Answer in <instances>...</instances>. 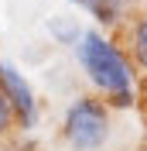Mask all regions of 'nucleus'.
I'll use <instances>...</instances> for the list:
<instances>
[{
	"mask_svg": "<svg viewBox=\"0 0 147 151\" xmlns=\"http://www.w3.org/2000/svg\"><path fill=\"white\" fill-rule=\"evenodd\" d=\"M51 31H55L58 41H65V45H75V41H79V35H82L72 21H51Z\"/></svg>",
	"mask_w": 147,
	"mask_h": 151,
	"instance_id": "7",
	"label": "nucleus"
},
{
	"mask_svg": "<svg viewBox=\"0 0 147 151\" xmlns=\"http://www.w3.org/2000/svg\"><path fill=\"white\" fill-rule=\"evenodd\" d=\"M0 89H4V96L10 100V106H14L17 127H24V131L34 127V120H38V96L28 86V79H24L14 65H7V62H0Z\"/></svg>",
	"mask_w": 147,
	"mask_h": 151,
	"instance_id": "3",
	"label": "nucleus"
},
{
	"mask_svg": "<svg viewBox=\"0 0 147 151\" xmlns=\"http://www.w3.org/2000/svg\"><path fill=\"white\" fill-rule=\"evenodd\" d=\"M14 127H17V120H14V106H10V100L4 96V89H0V141H4Z\"/></svg>",
	"mask_w": 147,
	"mask_h": 151,
	"instance_id": "6",
	"label": "nucleus"
},
{
	"mask_svg": "<svg viewBox=\"0 0 147 151\" xmlns=\"http://www.w3.org/2000/svg\"><path fill=\"white\" fill-rule=\"evenodd\" d=\"M127 52H130V62L147 72V14H140L137 21H130V28H127Z\"/></svg>",
	"mask_w": 147,
	"mask_h": 151,
	"instance_id": "4",
	"label": "nucleus"
},
{
	"mask_svg": "<svg viewBox=\"0 0 147 151\" xmlns=\"http://www.w3.org/2000/svg\"><path fill=\"white\" fill-rule=\"evenodd\" d=\"M79 4H82L99 24L113 28V24H120V17L127 14V4H130V0H79Z\"/></svg>",
	"mask_w": 147,
	"mask_h": 151,
	"instance_id": "5",
	"label": "nucleus"
},
{
	"mask_svg": "<svg viewBox=\"0 0 147 151\" xmlns=\"http://www.w3.org/2000/svg\"><path fill=\"white\" fill-rule=\"evenodd\" d=\"M110 103L99 96H79L62 117V137L72 151H99L110 141Z\"/></svg>",
	"mask_w": 147,
	"mask_h": 151,
	"instance_id": "2",
	"label": "nucleus"
},
{
	"mask_svg": "<svg viewBox=\"0 0 147 151\" xmlns=\"http://www.w3.org/2000/svg\"><path fill=\"white\" fill-rule=\"evenodd\" d=\"M75 52L86 79L96 86V93L106 103L116 110L133 106V62L130 55L120 52V45H113L99 31H82L75 41Z\"/></svg>",
	"mask_w": 147,
	"mask_h": 151,
	"instance_id": "1",
	"label": "nucleus"
}]
</instances>
